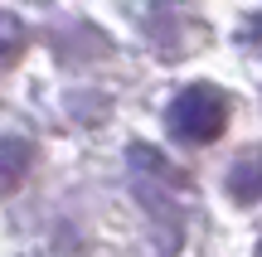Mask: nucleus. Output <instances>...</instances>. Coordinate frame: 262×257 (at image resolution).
I'll list each match as a JSON object with an SVG mask.
<instances>
[{
  "instance_id": "obj_1",
  "label": "nucleus",
  "mask_w": 262,
  "mask_h": 257,
  "mask_svg": "<svg viewBox=\"0 0 262 257\" xmlns=\"http://www.w3.org/2000/svg\"><path fill=\"white\" fill-rule=\"evenodd\" d=\"M170 131L185 141H209L224 131V97L214 87H185L170 102Z\"/></svg>"
},
{
  "instance_id": "obj_2",
  "label": "nucleus",
  "mask_w": 262,
  "mask_h": 257,
  "mask_svg": "<svg viewBox=\"0 0 262 257\" xmlns=\"http://www.w3.org/2000/svg\"><path fill=\"white\" fill-rule=\"evenodd\" d=\"M25 165H29V146L15 141V136H0V194H10L19 184Z\"/></svg>"
},
{
  "instance_id": "obj_3",
  "label": "nucleus",
  "mask_w": 262,
  "mask_h": 257,
  "mask_svg": "<svg viewBox=\"0 0 262 257\" xmlns=\"http://www.w3.org/2000/svg\"><path fill=\"white\" fill-rule=\"evenodd\" d=\"M228 190H233L238 199H262V151L243 155V160L233 165V175H228Z\"/></svg>"
},
{
  "instance_id": "obj_4",
  "label": "nucleus",
  "mask_w": 262,
  "mask_h": 257,
  "mask_svg": "<svg viewBox=\"0 0 262 257\" xmlns=\"http://www.w3.org/2000/svg\"><path fill=\"white\" fill-rule=\"evenodd\" d=\"M19 54V25L15 19H0V68Z\"/></svg>"
},
{
  "instance_id": "obj_5",
  "label": "nucleus",
  "mask_w": 262,
  "mask_h": 257,
  "mask_svg": "<svg viewBox=\"0 0 262 257\" xmlns=\"http://www.w3.org/2000/svg\"><path fill=\"white\" fill-rule=\"evenodd\" d=\"M257 34H262V19H257ZM257 49H262V44H257Z\"/></svg>"
}]
</instances>
